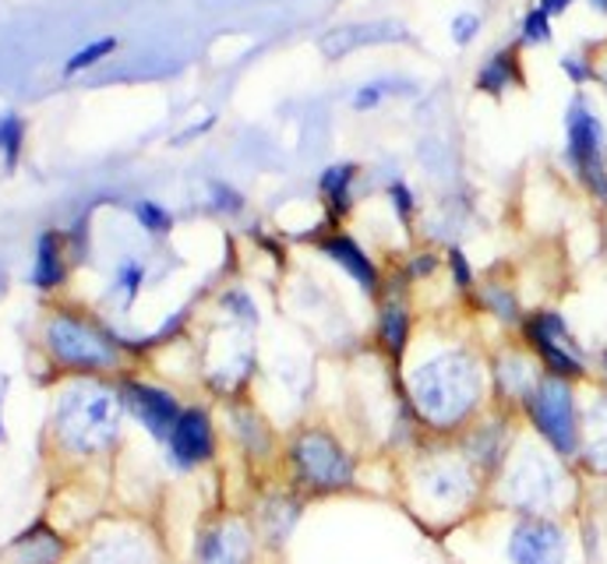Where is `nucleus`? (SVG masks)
<instances>
[{
    "instance_id": "aec40b11",
    "label": "nucleus",
    "mask_w": 607,
    "mask_h": 564,
    "mask_svg": "<svg viewBox=\"0 0 607 564\" xmlns=\"http://www.w3.org/2000/svg\"><path fill=\"white\" fill-rule=\"evenodd\" d=\"M555 39V18L548 11H540L537 4L522 11L519 18V47H548Z\"/></svg>"
},
{
    "instance_id": "2f4dec72",
    "label": "nucleus",
    "mask_w": 607,
    "mask_h": 564,
    "mask_svg": "<svg viewBox=\"0 0 607 564\" xmlns=\"http://www.w3.org/2000/svg\"><path fill=\"white\" fill-rule=\"evenodd\" d=\"M438 268H442L438 255H428V250H424V255H413V258H410V265H407V279H428L431 271H438Z\"/></svg>"
},
{
    "instance_id": "9d476101",
    "label": "nucleus",
    "mask_w": 607,
    "mask_h": 564,
    "mask_svg": "<svg viewBox=\"0 0 607 564\" xmlns=\"http://www.w3.org/2000/svg\"><path fill=\"white\" fill-rule=\"evenodd\" d=\"M124 403H128V409L159 437V442H170L174 424L180 420V413H184L170 392H163L156 385H141V382L124 385Z\"/></svg>"
},
{
    "instance_id": "7ed1b4c3",
    "label": "nucleus",
    "mask_w": 607,
    "mask_h": 564,
    "mask_svg": "<svg viewBox=\"0 0 607 564\" xmlns=\"http://www.w3.org/2000/svg\"><path fill=\"white\" fill-rule=\"evenodd\" d=\"M565 162L582 191L607 205V123L586 92H576L565 110Z\"/></svg>"
},
{
    "instance_id": "9b49d317",
    "label": "nucleus",
    "mask_w": 607,
    "mask_h": 564,
    "mask_svg": "<svg viewBox=\"0 0 607 564\" xmlns=\"http://www.w3.org/2000/svg\"><path fill=\"white\" fill-rule=\"evenodd\" d=\"M558 484V469L555 463H544L540 455H522V463L512 466L509 487H512V505L522 512H544L551 505V494Z\"/></svg>"
},
{
    "instance_id": "7c9ffc66",
    "label": "nucleus",
    "mask_w": 607,
    "mask_h": 564,
    "mask_svg": "<svg viewBox=\"0 0 607 564\" xmlns=\"http://www.w3.org/2000/svg\"><path fill=\"white\" fill-rule=\"evenodd\" d=\"M385 89H389V81H368V86L353 92V99H350L353 110H374L385 99Z\"/></svg>"
},
{
    "instance_id": "2eb2a0df",
    "label": "nucleus",
    "mask_w": 607,
    "mask_h": 564,
    "mask_svg": "<svg viewBox=\"0 0 607 564\" xmlns=\"http://www.w3.org/2000/svg\"><path fill=\"white\" fill-rule=\"evenodd\" d=\"M413 336V318H410V307L400 297H389L379 307V346L389 353L392 360H400Z\"/></svg>"
},
{
    "instance_id": "e433bc0d",
    "label": "nucleus",
    "mask_w": 607,
    "mask_h": 564,
    "mask_svg": "<svg viewBox=\"0 0 607 564\" xmlns=\"http://www.w3.org/2000/svg\"><path fill=\"white\" fill-rule=\"evenodd\" d=\"M604 367H607V353H604Z\"/></svg>"
},
{
    "instance_id": "a878e982",
    "label": "nucleus",
    "mask_w": 607,
    "mask_h": 564,
    "mask_svg": "<svg viewBox=\"0 0 607 564\" xmlns=\"http://www.w3.org/2000/svg\"><path fill=\"white\" fill-rule=\"evenodd\" d=\"M389 205H392L395 219H400L403 226L413 222V216H417V195L410 191V187H407L403 180H392V184H389Z\"/></svg>"
},
{
    "instance_id": "4468645a",
    "label": "nucleus",
    "mask_w": 607,
    "mask_h": 564,
    "mask_svg": "<svg viewBox=\"0 0 607 564\" xmlns=\"http://www.w3.org/2000/svg\"><path fill=\"white\" fill-rule=\"evenodd\" d=\"M358 177H361V166L358 162H332L322 170L319 177V195L329 208V219L340 222L350 216L353 208V187H358Z\"/></svg>"
},
{
    "instance_id": "c756f323",
    "label": "nucleus",
    "mask_w": 607,
    "mask_h": 564,
    "mask_svg": "<svg viewBox=\"0 0 607 564\" xmlns=\"http://www.w3.org/2000/svg\"><path fill=\"white\" fill-rule=\"evenodd\" d=\"M208 191H213V201H216L219 212L237 216L241 208H244V198H241V191H234V187L223 184V180H213V184H208Z\"/></svg>"
},
{
    "instance_id": "c85d7f7f",
    "label": "nucleus",
    "mask_w": 607,
    "mask_h": 564,
    "mask_svg": "<svg viewBox=\"0 0 607 564\" xmlns=\"http://www.w3.org/2000/svg\"><path fill=\"white\" fill-rule=\"evenodd\" d=\"M477 32H480V14H473V11H459V14L452 18V43H456V47H470L473 39H477Z\"/></svg>"
},
{
    "instance_id": "72a5a7b5",
    "label": "nucleus",
    "mask_w": 607,
    "mask_h": 564,
    "mask_svg": "<svg viewBox=\"0 0 607 564\" xmlns=\"http://www.w3.org/2000/svg\"><path fill=\"white\" fill-rule=\"evenodd\" d=\"M572 4H576V0H537V8H540V11H548L551 18H561Z\"/></svg>"
},
{
    "instance_id": "423d86ee",
    "label": "nucleus",
    "mask_w": 607,
    "mask_h": 564,
    "mask_svg": "<svg viewBox=\"0 0 607 564\" xmlns=\"http://www.w3.org/2000/svg\"><path fill=\"white\" fill-rule=\"evenodd\" d=\"M519 332H522V343L533 349L544 374H555V378H565V382L586 378L582 346L576 343L569 321H565L558 310H533V315H522Z\"/></svg>"
},
{
    "instance_id": "f3484780",
    "label": "nucleus",
    "mask_w": 607,
    "mask_h": 564,
    "mask_svg": "<svg viewBox=\"0 0 607 564\" xmlns=\"http://www.w3.org/2000/svg\"><path fill=\"white\" fill-rule=\"evenodd\" d=\"M68 279V265H65V237L57 229H47L36 240V265H32V283L39 289H57Z\"/></svg>"
},
{
    "instance_id": "5701e85b",
    "label": "nucleus",
    "mask_w": 607,
    "mask_h": 564,
    "mask_svg": "<svg viewBox=\"0 0 607 564\" xmlns=\"http://www.w3.org/2000/svg\"><path fill=\"white\" fill-rule=\"evenodd\" d=\"M22 141H26V123L22 117H0V152H4V162L8 170H14L18 166V156H22Z\"/></svg>"
},
{
    "instance_id": "412c9836",
    "label": "nucleus",
    "mask_w": 607,
    "mask_h": 564,
    "mask_svg": "<svg viewBox=\"0 0 607 564\" xmlns=\"http://www.w3.org/2000/svg\"><path fill=\"white\" fill-rule=\"evenodd\" d=\"M480 304H484L501 325H519L522 321L519 300H516V294L509 286H498V283L484 286V289H480Z\"/></svg>"
},
{
    "instance_id": "c9c22d12",
    "label": "nucleus",
    "mask_w": 607,
    "mask_h": 564,
    "mask_svg": "<svg viewBox=\"0 0 607 564\" xmlns=\"http://www.w3.org/2000/svg\"><path fill=\"white\" fill-rule=\"evenodd\" d=\"M597 86H604V92H607V68L597 71Z\"/></svg>"
},
{
    "instance_id": "39448f33",
    "label": "nucleus",
    "mask_w": 607,
    "mask_h": 564,
    "mask_svg": "<svg viewBox=\"0 0 607 564\" xmlns=\"http://www.w3.org/2000/svg\"><path fill=\"white\" fill-rule=\"evenodd\" d=\"M120 409L117 399L102 388L71 392L57 413V431L75 452H99L117 437Z\"/></svg>"
},
{
    "instance_id": "6ab92c4d",
    "label": "nucleus",
    "mask_w": 607,
    "mask_h": 564,
    "mask_svg": "<svg viewBox=\"0 0 607 564\" xmlns=\"http://www.w3.org/2000/svg\"><path fill=\"white\" fill-rule=\"evenodd\" d=\"M202 564H244V533L216 530L202 543Z\"/></svg>"
},
{
    "instance_id": "20e7f679",
    "label": "nucleus",
    "mask_w": 607,
    "mask_h": 564,
    "mask_svg": "<svg viewBox=\"0 0 607 564\" xmlns=\"http://www.w3.org/2000/svg\"><path fill=\"white\" fill-rule=\"evenodd\" d=\"M527 409V420L540 434V442L548 445L555 455L569 458L579 455L582 445V413L576 403V388L572 382L555 378V374H540V382L533 392L522 399Z\"/></svg>"
},
{
    "instance_id": "f8f14e48",
    "label": "nucleus",
    "mask_w": 607,
    "mask_h": 564,
    "mask_svg": "<svg viewBox=\"0 0 607 564\" xmlns=\"http://www.w3.org/2000/svg\"><path fill=\"white\" fill-rule=\"evenodd\" d=\"M319 250L329 261H336L346 271V276L364 289L368 297L379 294L382 271H379V265L371 261L368 250L358 240H353L350 234H343V229H329V234L319 237Z\"/></svg>"
},
{
    "instance_id": "1a4fd4ad",
    "label": "nucleus",
    "mask_w": 607,
    "mask_h": 564,
    "mask_svg": "<svg viewBox=\"0 0 607 564\" xmlns=\"http://www.w3.org/2000/svg\"><path fill=\"white\" fill-rule=\"evenodd\" d=\"M166 445H170V455L177 458V466H184V469H192V466L205 463V458H213L216 455L213 416H208L202 406L184 409Z\"/></svg>"
},
{
    "instance_id": "473e14b6",
    "label": "nucleus",
    "mask_w": 607,
    "mask_h": 564,
    "mask_svg": "<svg viewBox=\"0 0 607 564\" xmlns=\"http://www.w3.org/2000/svg\"><path fill=\"white\" fill-rule=\"evenodd\" d=\"M223 304H226L229 310H237V315H241L244 321H251V325L258 321V310H255V304H251V297H247V294H226V297H223Z\"/></svg>"
},
{
    "instance_id": "f03ea898",
    "label": "nucleus",
    "mask_w": 607,
    "mask_h": 564,
    "mask_svg": "<svg viewBox=\"0 0 607 564\" xmlns=\"http://www.w3.org/2000/svg\"><path fill=\"white\" fill-rule=\"evenodd\" d=\"M286 463L304 494L350 491L353 479H358L353 455L343 448L340 437L329 434L325 427H307L293 434V442L286 448Z\"/></svg>"
},
{
    "instance_id": "0eeeda50",
    "label": "nucleus",
    "mask_w": 607,
    "mask_h": 564,
    "mask_svg": "<svg viewBox=\"0 0 607 564\" xmlns=\"http://www.w3.org/2000/svg\"><path fill=\"white\" fill-rule=\"evenodd\" d=\"M47 346L53 360L71 370H107L117 364V346L99 328L71 315H57L47 325Z\"/></svg>"
},
{
    "instance_id": "bb28decb",
    "label": "nucleus",
    "mask_w": 607,
    "mask_h": 564,
    "mask_svg": "<svg viewBox=\"0 0 607 564\" xmlns=\"http://www.w3.org/2000/svg\"><path fill=\"white\" fill-rule=\"evenodd\" d=\"M141 283H145V265H141V261L128 258V261H124V265L117 268V286L124 289V300H128V304L138 297Z\"/></svg>"
},
{
    "instance_id": "b1692460",
    "label": "nucleus",
    "mask_w": 607,
    "mask_h": 564,
    "mask_svg": "<svg viewBox=\"0 0 607 564\" xmlns=\"http://www.w3.org/2000/svg\"><path fill=\"white\" fill-rule=\"evenodd\" d=\"M558 65H561V75L569 78L576 89L594 86V81H597V71H600V68H597V60H594V57H586V53H565V57L558 60Z\"/></svg>"
},
{
    "instance_id": "6e6552de",
    "label": "nucleus",
    "mask_w": 607,
    "mask_h": 564,
    "mask_svg": "<svg viewBox=\"0 0 607 564\" xmlns=\"http://www.w3.org/2000/svg\"><path fill=\"white\" fill-rule=\"evenodd\" d=\"M512 564H565L569 557V536L551 518H522L509 533L506 547Z\"/></svg>"
},
{
    "instance_id": "cd10ccee",
    "label": "nucleus",
    "mask_w": 607,
    "mask_h": 564,
    "mask_svg": "<svg viewBox=\"0 0 607 564\" xmlns=\"http://www.w3.org/2000/svg\"><path fill=\"white\" fill-rule=\"evenodd\" d=\"M446 265H449V271H452V283H456V289H473V283H477V276H473V265H470V258L463 255L459 247H452L449 255H446Z\"/></svg>"
},
{
    "instance_id": "ddd939ff",
    "label": "nucleus",
    "mask_w": 607,
    "mask_h": 564,
    "mask_svg": "<svg viewBox=\"0 0 607 564\" xmlns=\"http://www.w3.org/2000/svg\"><path fill=\"white\" fill-rule=\"evenodd\" d=\"M519 43L516 47H498L484 65H480L477 71V92H484V96H506L512 89H522L527 86V78H522V57H519Z\"/></svg>"
},
{
    "instance_id": "393cba45",
    "label": "nucleus",
    "mask_w": 607,
    "mask_h": 564,
    "mask_svg": "<svg viewBox=\"0 0 607 564\" xmlns=\"http://www.w3.org/2000/svg\"><path fill=\"white\" fill-rule=\"evenodd\" d=\"M135 219L141 222V229H149L153 237H166L174 229V216L166 212L159 201H135Z\"/></svg>"
},
{
    "instance_id": "a211bd4d",
    "label": "nucleus",
    "mask_w": 607,
    "mask_h": 564,
    "mask_svg": "<svg viewBox=\"0 0 607 564\" xmlns=\"http://www.w3.org/2000/svg\"><path fill=\"white\" fill-rule=\"evenodd\" d=\"M14 551L22 564H57L60 554H65V543H60L57 533H50L47 526H36L26 536H18Z\"/></svg>"
},
{
    "instance_id": "4be33fe9",
    "label": "nucleus",
    "mask_w": 607,
    "mask_h": 564,
    "mask_svg": "<svg viewBox=\"0 0 607 564\" xmlns=\"http://www.w3.org/2000/svg\"><path fill=\"white\" fill-rule=\"evenodd\" d=\"M117 50V36H102V39H92V43H86L78 53L68 57V65H65V75H78V71H86L92 65H99V60H107L110 53Z\"/></svg>"
},
{
    "instance_id": "f257e3e1",
    "label": "nucleus",
    "mask_w": 607,
    "mask_h": 564,
    "mask_svg": "<svg viewBox=\"0 0 607 564\" xmlns=\"http://www.w3.org/2000/svg\"><path fill=\"white\" fill-rule=\"evenodd\" d=\"M413 406L438 431L459 427L480 403V370L467 353H442L410 374Z\"/></svg>"
},
{
    "instance_id": "dca6fc26",
    "label": "nucleus",
    "mask_w": 607,
    "mask_h": 564,
    "mask_svg": "<svg viewBox=\"0 0 607 564\" xmlns=\"http://www.w3.org/2000/svg\"><path fill=\"white\" fill-rule=\"evenodd\" d=\"M495 382H498V395L522 403L540 382V374L527 353H501V360L495 364Z\"/></svg>"
},
{
    "instance_id": "f704fd0d",
    "label": "nucleus",
    "mask_w": 607,
    "mask_h": 564,
    "mask_svg": "<svg viewBox=\"0 0 607 564\" xmlns=\"http://www.w3.org/2000/svg\"><path fill=\"white\" fill-rule=\"evenodd\" d=\"M590 8H594L597 14H607V0H590Z\"/></svg>"
}]
</instances>
